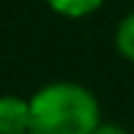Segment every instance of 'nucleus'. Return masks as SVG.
<instances>
[{
	"mask_svg": "<svg viewBox=\"0 0 134 134\" xmlns=\"http://www.w3.org/2000/svg\"><path fill=\"white\" fill-rule=\"evenodd\" d=\"M99 126V101L77 82L44 85L30 99V134H93Z\"/></svg>",
	"mask_w": 134,
	"mask_h": 134,
	"instance_id": "obj_1",
	"label": "nucleus"
},
{
	"mask_svg": "<svg viewBox=\"0 0 134 134\" xmlns=\"http://www.w3.org/2000/svg\"><path fill=\"white\" fill-rule=\"evenodd\" d=\"M0 134H30V101L0 96Z\"/></svg>",
	"mask_w": 134,
	"mask_h": 134,
	"instance_id": "obj_2",
	"label": "nucleus"
},
{
	"mask_svg": "<svg viewBox=\"0 0 134 134\" xmlns=\"http://www.w3.org/2000/svg\"><path fill=\"white\" fill-rule=\"evenodd\" d=\"M47 3L63 16H85V14H93L104 0H47Z\"/></svg>",
	"mask_w": 134,
	"mask_h": 134,
	"instance_id": "obj_3",
	"label": "nucleus"
},
{
	"mask_svg": "<svg viewBox=\"0 0 134 134\" xmlns=\"http://www.w3.org/2000/svg\"><path fill=\"white\" fill-rule=\"evenodd\" d=\"M115 44L123 58H129L134 63V11L129 16H123V22L118 25V33H115Z\"/></svg>",
	"mask_w": 134,
	"mask_h": 134,
	"instance_id": "obj_4",
	"label": "nucleus"
},
{
	"mask_svg": "<svg viewBox=\"0 0 134 134\" xmlns=\"http://www.w3.org/2000/svg\"><path fill=\"white\" fill-rule=\"evenodd\" d=\"M93 134H129V131H126L123 126H118V123H101Z\"/></svg>",
	"mask_w": 134,
	"mask_h": 134,
	"instance_id": "obj_5",
	"label": "nucleus"
}]
</instances>
